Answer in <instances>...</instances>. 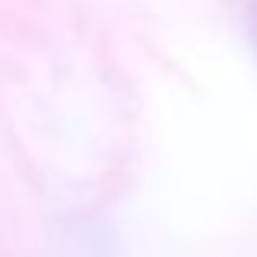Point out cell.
Here are the masks:
<instances>
[{
  "mask_svg": "<svg viewBox=\"0 0 257 257\" xmlns=\"http://www.w3.org/2000/svg\"><path fill=\"white\" fill-rule=\"evenodd\" d=\"M247 36H251V43H254V49H257V4L247 10Z\"/></svg>",
  "mask_w": 257,
  "mask_h": 257,
  "instance_id": "cell-1",
  "label": "cell"
}]
</instances>
